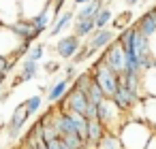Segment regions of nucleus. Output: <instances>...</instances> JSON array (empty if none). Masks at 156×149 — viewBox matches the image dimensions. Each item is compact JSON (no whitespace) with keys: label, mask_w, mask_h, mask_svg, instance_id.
Returning <instances> with one entry per match:
<instances>
[{"label":"nucleus","mask_w":156,"mask_h":149,"mask_svg":"<svg viewBox=\"0 0 156 149\" xmlns=\"http://www.w3.org/2000/svg\"><path fill=\"white\" fill-rule=\"evenodd\" d=\"M120 141H122V147L124 149H145L147 143L152 141L154 136V130L141 121V119H126V124L122 126V130L118 132Z\"/></svg>","instance_id":"f257e3e1"},{"label":"nucleus","mask_w":156,"mask_h":149,"mask_svg":"<svg viewBox=\"0 0 156 149\" xmlns=\"http://www.w3.org/2000/svg\"><path fill=\"white\" fill-rule=\"evenodd\" d=\"M90 73H92L94 81L98 83V87L105 92V96H107V98H113L115 92H118V87H120V75H118L113 68H109V66L103 62L101 56H98V60L90 66Z\"/></svg>","instance_id":"f03ea898"},{"label":"nucleus","mask_w":156,"mask_h":149,"mask_svg":"<svg viewBox=\"0 0 156 149\" xmlns=\"http://www.w3.org/2000/svg\"><path fill=\"white\" fill-rule=\"evenodd\" d=\"M30 51V43L22 41L11 28L2 26L0 28V56L9 58V60H17L20 56Z\"/></svg>","instance_id":"7ed1b4c3"},{"label":"nucleus","mask_w":156,"mask_h":149,"mask_svg":"<svg viewBox=\"0 0 156 149\" xmlns=\"http://www.w3.org/2000/svg\"><path fill=\"white\" fill-rule=\"evenodd\" d=\"M101 58H103V62H105L109 68H113L118 75H124V73H126V53H124V47H122V43H120L118 39L101 53Z\"/></svg>","instance_id":"20e7f679"},{"label":"nucleus","mask_w":156,"mask_h":149,"mask_svg":"<svg viewBox=\"0 0 156 149\" xmlns=\"http://www.w3.org/2000/svg\"><path fill=\"white\" fill-rule=\"evenodd\" d=\"M88 107H90L88 96H86L83 92L75 90V87H71L69 94L58 102V109L69 111V113H79V115H86V113H88Z\"/></svg>","instance_id":"39448f33"},{"label":"nucleus","mask_w":156,"mask_h":149,"mask_svg":"<svg viewBox=\"0 0 156 149\" xmlns=\"http://www.w3.org/2000/svg\"><path fill=\"white\" fill-rule=\"evenodd\" d=\"M81 49V39L77 34H66V36H60L58 43H56V53L58 58L62 60H73Z\"/></svg>","instance_id":"423d86ee"},{"label":"nucleus","mask_w":156,"mask_h":149,"mask_svg":"<svg viewBox=\"0 0 156 149\" xmlns=\"http://www.w3.org/2000/svg\"><path fill=\"white\" fill-rule=\"evenodd\" d=\"M20 19H22L20 0H0V26L11 28Z\"/></svg>","instance_id":"0eeeda50"},{"label":"nucleus","mask_w":156,"mask_h":149,"mask_svg":"<svg viewBox=\"0 0 156 149\" xmlns=\"http://www.w3.org/2000/svg\"><path fill=\"white\" fill-rule=\"evenodd\" d=\"M115 39H118V36H115V30H111V28H105V30H94V32L88 36V43H86V45L98 53L101 49L105 51V49H107V47L115 41Z\"/></svg>","instance_id":"6e6552de"},{"label":"nucleus","mask_w":156,"mask_h":149,"mask_svg":"<svg viewBox=\"0 0 156 149\" xmlns=\"http://www.w3.org/2000/svg\"><path fill=\"white\" fill-rule=\"evenodd\" d=\"M113 102H115V104H118V107L128 115V113H130V111L141 102V98H137V96H135L126 85H122V83H120V87H118V92H115V96H113Z\"/></svg>","instance_id":"1a4fd4ad"},{"label":"nucleus","mask_w":156,"mask_h":149,"mask_svg":"<svg viewBox=\"0 0 156 149\" xmlns=\"http://www.w3.org/2000/svg\"><path fill=\"white\" fill-rule=\"evenodd\" d=\"M28 117H30V113H28L26 104H20V107H15V111H13V117H11L9 126H7V132H9V136H11V138H17V136L22 134V128L26 126Z\"/></svg>","instance_id":"9d476101"},{"label":"nucleus","mask_w":156,"mask_h":149,"mask_svg":"<svg viewBox=\"0 0 156 149\" xmlns=\"http://www.w3.org/2000/svg\"><path fill=\"white\" fill-rule=\"evenodd\" d=\"M135 28H137L143 36H147V39L156 36V9H154V7L147 9V11L135 22Z\"/></svg>","instance_id":"9b49d317"},{"label":"nucleus","mask_w":156,"mask_h":149,"mask_svg":"<svg viewBox=\"0 0 156 149\" xmlns=\"http://www.w3.org/2000/svg\"><path fill=\"white\" fill-rule=\"evenodd\" d=\"M56 13H54V7H49V9H45L41 15H37L34 19H30V24H32V28H34V32L41 36L47 28L51 30V26H54V22H56Z\"/></svg>","instance_id":"f8f14e48"},{"label":"nucleus","mask_w":156,"mask_h":149,"mask_svg":"<svg viewBox=\"0 0 156 149\" xmlns=\"http://www.w3.org/2000/svg\"><path fill=\"white\" fill-rule=\"evenodd\" d=\"M71 24H75V13H73V9H66L56 17V22H54V26L49 30V36H60Z\"/></svg>","instance_id":"ddd939ff"},{"label":"nucleus","mask_w":156,"mask_h":149,"mask_svg":"<svg viewBox=\"0 0 156 149\" xmlns=\"http://www.w3.org/2000/svg\"><path fill=\"white\" fill-rule=\"evenodd\" d=\"M11 30H13L22 41H26V43H32V41L39 39V34L34 32V28H32V24H30L28 19H20V22H15V24L11 26Z\"/></svg>","instance_id":"4468645a"},{"label":"nucleus","mask_w":156,"mask_h":149,"mask_svg":"<svg viewBox=\"0 0 156 149\" xmlns=\"http://www.w3.org/2000/svg\"><path fill=\"white\" fill-rule=\"evenodd\" d=\"M141 87H143V98H156V66L147 68L141 75Z\"/></svg>","instance_id":"2eb2a0df"},{"label":"nucleus","mask_w":156,"mask_h":149,"mask_svg":"<svg viewBox=\"0 0 156 149\" xmlns=\"http://www.w3.org/2000/svg\"><path fill=\"white\" fill-rule=\"evenodd\" d=\"M143 119L156 132V98H143Z\"/></svg>","instance_id":"dca6fc26"},{"label":"nucleus","mask_w":156,"mask_h":149,"mask_svg":"<svg viewBox=\"0 0 156 149\" xmlns=\"http://www.w3.org/2000/svg\"><path fill=\"white\" fill-rule=\"evenodd\" d=\"M49 87H51V90H49V94H47L49 102H60V100L69 94L71 83H69L66 79H62V81H58V83H54V85H49Z\"/></svg>","instance_id":"f3484780"},{"label":"nucleus","mask_w":156,"mask_h":149,"mask_svg":"<svg viewBox=\"0 0 156 149\" xmlns=\"http://www.w3.org/2000/svg\"><path fill=\"white\" fill-rule=\"evenodd\" d=\"M92 83H94V77H92V73H90V70H86V73H81V75L75 79L73 87H75V90H79V92H83V94L88 96V92H90Z\"/></svg>","instance_id":"a211bd4d"},{"label":"nucleus","mask_w":156,"mask_h":149,"mask_svg":"<svg viewBox=\"0 0 156 149\" xmlns=\"http://www.w3.org/2000/svg\"><path fill=\"white\" fill-rule=\"evenodd\" d=\"M73 28H75L73 34H77L79 39H83V36H90L96 30V24H94V19H86V22H75Z\"/></svg>","instance_id":"6ab92c4d"},{"label":"nucleus","mask_w":156,"mask_h":149,"mask_svg":"<svg viewBox=\"0 0 156 149\" xmlns=\"http://www.w3.org/2000/svg\"><path fill=\"white\" fill-rule=\"evenodd\" d=\"M98 149H124V147H122V141L115 132H107L103 136V141L98 143Z\"/></svg>","instance_id":"aec40b11"},{"label":"nucleus","mask_w":156,"mask_h":149,"mask_svg":"<svg viewBox=\"0 0 156 149\" xmlns=\"http://www.w3.org/2000/svg\"><path fill=\"white\" fill-rule=\"evenodd\" d=\"M39 75V66H37V62H32V60H24V70L20 73V77H22V81L26 83V81H30V79H34Z\"/></svg>","instance_id":"412c9836"},{"label":"nucleus","mask_w":156,"mask_h":149,"mask_svg":"<svg viewBox=\"0 0 156 149\" xmlns=\"http://www.w3.org/2000/svg\"><path fill=\"white\" fill-rule=\"evenodd\" d=\"M111 19H113V13H111V9L109 7H105L96 17H94V24H96V30H105L109 24H111Z\"/></svg>","instance_id":"4be33fe9"},{"label":"nucleus","mask_w":156,"mask_h":149,"mask_svg":"<svg viewBox=\"0 0 156 149\" xmlns=\"http://www.w3.org/2000/svg\"><path fill=\"white\" fill-rule=\"evenodd\" d=\"M130 19H133V13L130 11H124V13H120L115 19H113V30H118V32H124L126 28H130L133 24H130Z\"/></svg>","instance_id":"5701e85b"},{"label":"nucleus","mask_w":156,"mask_h":149,"mask_svg":"<svg viewBox=\"0 0 156 149\" xmlns=\"http://www.w3.org/2000/svg\"><path fill=\"white\" fill-rule=\"evenodd\" d=\"M62 143L69 149H86V145H88L83 138H79V134H66V136H62Z\"/></svg>","instance_id":"b1692460"},{"label":"nucleus","mask_w":156,"mask_h":149,"mask_svg":"<svg viewBox=\"0 0 156 149\" xmlns=\"http://www.w3.org/2000/svg\"><path fill=\"white\" fill-rule=\"evenodd\" d=\"M41 102H43V98H41V94H37V96H32V98H28L24 104H26V109H28V113L30 115H34L39 109H41Z\"/></svg>","instance_id":"393cba45"},{"label":"nucleus","mask_w":156,"mask_h":149,"mask_svg":"<svg viewBox=\"0 0 156 149\" xmlns=\"http://www.w3.org/2000/svg\"><path fill=\"white\" fill-rule=\"evenodd\" d=\"M43 53H45V45H41V43H39V45H34V47L28 51V56H26V58H28V60H32V62H39V60L43 58Z\"/></svg>","instance_id":"a878e982"},{"label":"nucleus","mask_w":156,"mask_h":149,"mask_svg":"<svg viewBox=\"0 0 156 149\" xmlns=\"http://www.w3.org/2000/svg\"><path fill=\"white\" fill-rule=\"evenodd\" d=\"M13 66H15V60H9V58H2L0 56V75H9L11 70H13Z\"/></svg>","instance_id":"bb28decb"},{"label":"nucleus","mask_w":156,"mask_h":149,"mask_svg":"<svg viewBox=\"0 0 156 149\" xmlns=\"http://www.w3.org/2000/svg\"><path fill=\"white\" fill-rule=\"evenodd\" d=\"M88 58H90V49H88V45H83V47L79 49V53H77V56H75L71 62H73V66H75V64H81V62H86Z\"/></svg>","instance_id":"cd10ccee"},{"label":"nucleus","mask_w":156,"mask_h":149,"mask_svg":"<svg viewBox=\"0 0 156 149\" xmlns=\"http://www.w3.org/2000/svg\"><path fill=\"white\" fill-rule=\"evenodd\" d=\"M77 77H79V75H77V70H75V66H73V64H69V66L64 68V79H66V81L71 83V81H75Z\"/></svg>","instance_id":"c85d7f7f"},{"label":"nucleus","mask_w":156,"mask_h":149,"mask_svg":"<svg viewBox=\"0 0 156 149\" xmlns=\"http://www.w3.org/2000/svg\"><path fill=\"white\" fill-rule=\"evenodd\" d=\"M45 70H47V75H56L60 70V64L58 62H45Z\"/></svg>","instance_id":"c756f323"},{"label":"nucleus","mask_w":156,"mask_h":149,"mask_svg":"<svg viewBox=\"0 0 156 149\" xmlns=\"http://www.w3.org/2000/svg\"><path fill=\"white\" fill-rule=\"evenodd\" d=\"M45 145H47V149H64V143H62V138H54V141H47Z\"/></svg>","instance_id":"7c9ffc66"},{"label":"nucleus","mask_w":156,"mask_h":149,"mask_svg":"<svg viewBox=\"0 0 156 149\" xmlns=\"http://www.w3.org/2000/svg\"><path fill=\"white\" fill-rule=\"evenodd\" d=\"M90 2H92V0H73V7H79V9H81V7H86V5H90Z\"/></svg>","instance_id":"2f4dec72"},{"label":"nucleus","mask_w":156,"mask_h":149,"mask_svg":"<svg viewBox=\"0 0 156 149\" xmlns=\"http://www.w3.org/2000/svg\"><path fill=\"white\" fill-rule=\"evenodd\" d=\"M145 149H156V132H154V136H152V141L147 143V147Z\"/></svg>","instance_id":"473e14b6"},{"label":"nucleus","mask_w":156,"mask_h":149,"mask_svg":"<svg viewBox=\"0 0 156 149\" xmlns=\"http://www.w3.org/2000/svg\"><path fill=\"white\" fill-rule=\"evenodd\" d=\"M20 149H39L37 145H32V143H22V147Z\"/></svg>","instance_id":"72a5a7b5"},{"label":"nucleus","mask_w":156,"mask_h":149,"mask_svg":"<svg viewBox=\"0 0 156 149\" xmlns=\"http://www.w3.org/2000/svg\"><path fill=\"white\" fill-rule=\"evenodd\" d=\"M141 0H126V7H137Z\"/></svg>","instance_id":"f704fd0d"},{"label":"nucleus","mask_w":156,"mask_h":149,"mask_svg":"<svg viewBox=\"0 0 156 149\" xmlns=\"http://www.w3.org/2000/svg\"><path fill=\"white\" fill-rule=\"evenodd\" d=\"M2 81H5V75H0V85H2Z\"/></svg>","instance_id":"c9c22d12"},{"label":"nucleus","mask_w":156,"mask_h":149,"mask_svg":"<svg viewBox=\"0 0 156 149\" xmlns=\"http://www.w3.org/2000/svg\"><path fill=\"white\" fill-rule=\"evenodd\" d=\"M107 2H111V0H107Z\"/></svg>","instance_id":"e433bc0d"},{"label":"nucleus","mask_w":156,"mask_h":149,"mask_svg":"<svg viewBox=\"0 0 156 149\" xmlns=\"http://www.w3.org/2000/svg\"><path fill=\"white\" fill-rule=\"evenodd\" d=\"M154 9H156V5H154Z\"/></svg>","instance_id":"4c0bfd02"},{"label":"nucleus","mask_w":156,"mask_h":149,"mask_svg":"<svg viewBox=\"0 0 156 149\" xmlns=\"http://www.w3.org/2000/svg\"><path fill=\"white\" fill-rule=\"evenodd\" d=\"M0 28H2V26H0Z\"/></svg>","instance_id":"58836bf2"}]
</instances>
